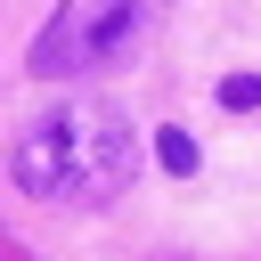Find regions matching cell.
Instances as JSON below:
<instances>
[{
	"label": "cell",
	"mask_w": 261,
	"mask_h": 261,
	"mask_svg": "<svg viewBox=\"0 0 261 261\" xmlns=\"http://www.w3.org/2000/svg\"><path fill=\"white\" fill-rule=\"evenodd\" d=\"M163 8L171 0H57V16L33 33V73L41 82H73V73L122 65L163 24Z\"/></svg>",
	"instance_id": "obj_2"
},
{
	"label": "cell",
	"mask_w": 261,
	"mask_h": 261,
	"mask_svg": "<svg viewBox=\"0 0 261 261\" xmlns=\"http://www.w3.org/2000/svg\"><path fill=\"white\" fill-rule=\"evenodd\" d=\"M220 106H228V114L261 106V73H228V82H220Z\"/></svg>",
	"instance_id": "obj_4"
},
{
	"label": "cell",
	"mask_w": 261,
	"mask_h": 261,
	"mask_svg": "<svg viewBox=\"0 0 261 261\" xmlns=\"http://www.w3.org/2000/svg\"><path fill=\"white\" fill-rule=\"evenodd\" d=\"M155 163L188 179V171H196V139H188V130H155Z\"/></svg>",
	"instance_id": "obj_3"
},
{
	"label": "cell",
	"mask_w": 261,
	"mask_h": 261,
	"mask_svg": "<svg viewBox=\"0 0 261 261\" xmlns=\"http://www.w3.org/2000/svg\"><path fill=\"white\" fill-rule=\"evenodd\" d=\"M130 171H139L130 122L114 106H98V98H65V106L33 114L16 130V147H8V179L24 196H41V204H73V212L114 204L130 188Z\"/></svg>",
	"instance_id": "obj_1"
}]
</instances>
